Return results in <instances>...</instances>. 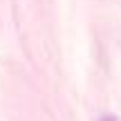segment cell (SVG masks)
Masks as SVG:
<instances>
[{
    "mask_svg": "<svg viewBox=\"0 0 121 121\" xmlns=\"http://www.w3.org/2000/svg\"><path fill=\"white\" fill-rule=\"evenodd\" d=\"M99 121H119V119H117V117H112V114H108V117H101Z\"/></svg>",
    "mask_w": 121,
    "mask_h": 121,
    "instance_id": "obj_1",
    "label": "cell"
}]
</instances>
